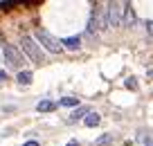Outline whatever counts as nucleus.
Wrapping results in <instances>:
<instances>
[{"label":"nucleus","instance_id":"obj_15","mask_svg":"<svg viewBox=\"0 0 153 146\" xmlns=\"http://www.w3.org/2000/svg\"><path fill=\"white\" fill-rule=\"evenodd\" d=\"M144 146H153V137H144Z\"/></svg>","mask_w":153,"mask_h":146},{"label":"nucleus","instance_id":"obj_8","mask_svg":"<svg viewBox=\"0 0 153 146\" xmlns=\"http://www.w3.org/2000/svg\"><path fill=\"white\" fill-rule=\"evenodd\" d=\"M16 81H18V85H32L34 74H32L29 70H20L18 74H16Z\"/></svg>","mask_w":153,"mask_h":146},{"label":"nucleus","instance_id":"obj_1","mask_svg":"<svg viewBox=\"0 0 153 146\" xmlns=\"http://www.w3.org/2000/svg\"><path fill=\"white\" fill-rule=\"evenodd\" d=\"M20 47H23V54H25V56H27L32 63L41 65V63L45 61L43 52H41V45L34 41V36H27V34H25V36L20 38Z\"/></svg>","mask_w":153,"mask_h":146},{"label":"nucleus","instance_id":"obj_4","mask_svg":"<svg viewBox=\"0 0 153 146\" xmlns=\"http://www.w3.org/2000/svg\"><path fill=\"white\" fill-rule=\"evenodd\" d=\"M2 54H5V61L9 67H20L25 63V54L16 45H5L2 47Z\"/></svg>","mask_w":153,"mask_h":146},{"label":"nucleus","instance_id":"obj_11","mask_svg":"<svg viewBox=\"0 0 153 146\" xmlns=\"http://www.w3.org/2000/svg\"><path fill=\"white\" fill-rule=\"evenodd\" d=\"M59 106H65V108H79V99L76 97H63L59 101Z\"/></svg>","mask_w":153,"mask_h":146},{"label":"nucleus","instance_id":"obj_13","mask_svg":"<svg viewBox=\"0 0 153 146\" xmlns=\"http://www.w3.org/2000/svg\"><path fill=\"white\" fill-rule=\"evenodd\" d=\"M124 85H126L128 90H137V88H140V85H137V81H135V76H128V79L124 81Z\"/></svg>","mask_w":153,"mask_h":146},{"label":"nucleus","instance_id":"obj_12","mask_svg":"<svg viewBox=\"0 0 153 146\" xmlns=\"http://www.w3.org/2000/svg\"><path fill=\"white\" fill-rule=\"evenodd\" d=\"M113 142V133H106V135H101L99 139H95V146H106Z\"/></svg>","mask_w":153,"mask_h":146},{"label":"nucleus","instance_id":"obj_14","mask_svg":"<svg viewBox=\"0 0 153 146\" xmlns=\"http://www.w3.org/2000/svg\"><path fill=\"white\" fill-rule=\"evenodd\" d=\"M146 34H149V36H153V20H149V23H146Z\"/></svg>","mask_w":153,"mask_h":146},{"label":"nucleus","instance_id":"obj_16","mask_svg":"<svg viewBox=\"0 0 153 146\" xmlns=\"http://www.w3.org/2000/svg\"><path fill=\"white\" fill-rule=\"evenodd\" d=\"M23 146H41V144H38V142H34V139H29V142H25Z\"/></svg>","mask_w":153,"mask_h":146},{"label":"nucleus","instance_id":"obj_17","mask_svg":"<svg viewBox=\"0 0 153 146\" xmlns=\"http://www.w3.org/2000/svg\"><path fill=\"white\" fill-rule=\"evenodd\" d=\"M65 146H81V144H79V142H76V139H70V142H68Z\"/></svg>","mask_w":153,"mask_h":146},{"label":"nucleus","instance_id":"obj_2","mask_svg":"<svg viewBox=\"0 0 153 146\" xmlns=\"http://www.w3.org/2000/svg\"><path fill=\"white\" fill-rule=\"evenodd\" d=\"M34 41H36L41 47H45L48 52H52V54H59V52L63 50L61 41H59V38H54L48 29H36V32H34Z\"/></svg>","mask_w":153,"mask_h":146},{"label":"nucleus","instance_id":"obj_10","mask_svg":"<svg viewBox=\"0 0 153 146\" xmlns=\"http://www.w3.org/2000/svg\"><path fill=\"white\" fill-rule=\"evenodd\" d=\"M83 124H86L88 128H95V126H99V124H101V115H97V113H90L86 119H83Z\"/></svg>","mask_w":153,"mask_h":146},{"label":"nucleus","instance_id":"obj_6","mask_svg":"<svg viewBox=\"0 0 153 146\" xmlns=\"http://www.w3.org/2000/svg\"><path fill=\"white\" fill-rule=\"evenodd\" d=\"M61 45L65 47V50H70V52H76V50L81 47V38L79 36H68V38L61 41Z\"/></svg>","mask_w":153,"mask_h":146},{"label":"nucleus","instance_id":"obj_7","mask_svg":"<svg viewBox=\"0 0 153 146\" xmlns=\"http://www.w3.org/2000/svg\"><path fill=\"white\" fill-rule=\"evenodd\" d=\"M88 115H90V106H79V108H74V110H72L70 122H79V119H86Z\"/></svg>","mask_w":153,"mask_h":146},{"label":"nucleus","instance_id":"obj_18","mask_svg":"<svg viewBox=\"0 0 153 146\" xmlns=\"http://www.w3.org/2000/svg\"><path fill=\"white\" fill-rule=\"evenodd\" d=\"M5 79H7V72H0V83H2Z\"/></svg>","mask_w":153,"mask_h":146},{"label":"nucleus","instance_id":"obj_3","mask_svg":"<svg viewBox=\"0 0 153 146\" xmlns=\"http://www.w3.org/2000/svg\"><path fill=\"white\" fill-rule=\"evenodd\" d=\"M124 16V2H108L106 5V23L108 27H120Z\"/></svg>","mask_w":153,"mask_h":146},{"label":"nucleus","instance_id":"obj_5","mask_svg":"<svg viewBox=\"0 0 153 146\" xmlns=\"http://www.w3.org/2000/svg\"><path fill=\"white\" fill-rule=\"evenodd\" d=\"M135 20H137V14H135L133 5H131V2H124V16H122V25H124V27H133Z\"/></svg>","mask_w":153,"mask_h":146},{"label":"nucleus","instance_id":"obj_9","mask_svg":"<svg viewBox=\"0 0 153 146\" xmlns=\"http://www.w3.org/2000/svg\"><path fill=\"white\" fill-rule=\"evenodd\" d=\"M56 106H59V104H54V101L45 99V101H38V104H36V110H38V113H52Z\"/></svg>","mask_w":153,"mask_h":146}]
</instances>
